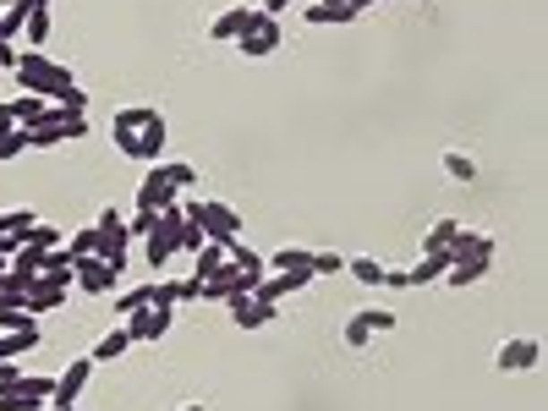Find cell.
<instances>
[{
    "label": "cell",
    "instance_id": "obj_1",
    "mask_svg": "<svg viewBox=\"0 0 548 411\" xmlns=\"http://www.w3.org/2000/svg\"><path fill=\"white\" fill-rule=\"evenodd\" d=\"M181 209H187V219L219 247L242 236V209H231V203H181Z\"/></svg>",
    "mask_w": 548,
    "mask_h": 411
},
{
    "label": "cell",
    "instance_id": "obj_2",
    "mask_svg": "<svg viewBox=\"0 0 548 411\" xmlns=\"http://www.w3.org/2000/svg\"><path fill=\"white\" fill-rule=\"evenodd\" d=\"M280 17H263V12H253V22H247V33L236 39V50L247 56V61H263V56H274L280 50Z\"/></svg>",
    "mask_w": 548,
    "mask_h": 411
},
{
    "label": "cell",
    "instance_id": "obj_3",
    "mask_svg": "<svg viewBox=\"0 0 548 411\" xmlns=\"http://www.w3.org/2000/svg\"><path fill=\"white\" fill-rule=\"evenodd\" d=\"M72 286H77L82 296H116L121 274H116L110 263H99V258H77V269H72Z\"/></svg>",
    "mask_w": 548,
    "mask_h": 411
},
{
    "label": "cell",
    "instance_id": "obj_4",
    "mask_svg": "<svg viewBox=\"0 0 548 411\" xmlns=\"http://www.w3.org/2000/svg\"><path fill=\"white\" fill-rule=\"evenodd\" d=\"M170 318H176V307H137V313L121 318V324L132 330V340H165L170 335Z\"/></svg>",
    "mask_w": 548,
    "mask_h": 411
},
{
    "label": "cell",
    "instance_id": "obj_5",
    "mask_svg": "<svg viewBox=\"0 0 548 411\" xmlns=\"http://www.w3.org/2000/svg\"><path fill=\"white\" fill-rule=\"evenodd\" d=\"M181 193L170 187V181H165V165H149V176H143V187H137V198H132V209H165V203H176Z\"/></svg>",
    "mask_w": 548,
    "mask_h": 411
},
{
    "label": "cell",
    "instance_id": "obj_6",
    "mask_svg": "<svg viewBox=\"0 0 548 411\" xmlns=\"http://www.w3.org/2000/svg\"><path fill=\"white\" fill-rule=\"evenodd\" d=\"M444 253H450V263H472V258H493V236L488 231H455L450 242H444Z\"/></svg>",
    "mask_w": 548,
    "mask_h": 411
},
{
    "label": "cell",
    "instance_id": "obj_7",
    "mask_svg": "<svg viewBox=\"0 0 548 411\" xmlns=\"http://www.w3.org/2000/svg\"><path fill=\"white\" fill-rule=\"evenodd\" d=\"M444 269H450L444 242H423V258L406 269V280H411V286H433V280H444Z\"/></svg>",
    "mask_w": 548,
    "mask_h": 411
},
{
    "label": "cell",
    "instance_id": "obj_8",
    "mask_svg": "<svg viewBox=\"0 0 548 411\" xmlns=\"http://www.w3.org/2000/svg\"><path fill=\"white\" fill-rule=\"evenodd\" d=\"M88 373H94V356H72V362H66V373L56 379V395H50V400H56V406H77Z\"/></svg>",
    "mask_w": 548,
    "mask_h": 411
},
{
    "label": "cell",
    "instance_id": "obj_9",
    "mask_svg": "<svg viewBox=\"0 0 548 411\" xmlns=\"http://www.w3.org/2000/svg\"><path fill=\"white\" fill-rule=\"evenodd\" d=\"M537 356H543L537 340H505L493 362H499V373H527V368H537Z\"/></svg>",
    "mask_w": 548,
    "mask_h": 411
},
{
    "label": "cell",
    "instance_id": "obj_10",
    "mask_svg": "<svg viewBox=\"0 0 548 411\" xmlns=\"http://www.w3.org/2000/svg\"><path fill=\"white\" fill-rule=\"evenodd\" d=\"M253 22V6H225L219 17H209V39H225V44H236Z\"/></svg>",
    "mask_w": 548,
    "mask_h": 411
},
{
    "label": "cell",
    "instance_id": "obj_11",
    "mask_svg": "<svg viewBox=\"0 0 548 411\" xmlns=\"http://www.w3.org/2000/svg\"><path fill=\"white\" fill-rule=\"evenodd\" d=\"M302 17H307L313 28H346V22H356L362 12H356V6H340V0H313Z\"/></svg>",
    "mask_w": 548,
    "mask_h": 411
},
{
    "label": "cell",
    "instance_id": "obj_12",
    "mask_svg": "<svg viewBox=\"0 0 548 411\" xmlns=\"http://www.w3.org/2000/svg\"><path fill=\"white\" fill-rule=\"evenodd\" d=\"M66 302V291L61 286H50V280H44V274H39V280H28V291H22V307L39 318V313H56Z\"/></svg>",
    "mask_w": 548,
    "mask_h": 411
},
{
    "label": "cell",
    "instance_id": "obj_13",
    "mask_svg": "<svg viewBox=\"0 0 548 411\" xmlns=\"http://www.w3.org/2000/svg\"><path fill=\"white\" fill-rule=\"evenodd\" d=\"M94 231H99V225H94ZM126 253H132V236H126V225H121V231H99V263H110L116 274L126 269Z\"/></svg>",
    "mask_w": 548,
    "mask_h": 411
},
{
    "label": "cell",
    "instance_id": "obj_14",
    "mask_svg": "<svg viewBox=\"0 0 548 411\" xmlns=\"http://www.w3.org/2000/svg\"><path fill=\"white\" fill-rule=\"evenodd\" d=\"M132 159H143V165H159L165 159V116H154L143 132H137V154Z\"/></svg>",
    "mask_w": 548,
    "mask_h": 411
},
{
    "label": "cell",
    "instance_id": "obj_15",
    "mask_svg": "<svg viewBox=\"0 0 548 411\" xmlns=\"http://www.w3.org/2000/svg\"><path fill=\"white\" fill-rule=\"evenodd\" d=\"M12 121H17V126H44V121H50V99L17 94V99H12Z\"/></svg>",
    "mask_w": 548,
    "mask_h": 411
},
{
    "label": "cell",
    "instance_id": "obj_16",
    "mask_svg": "<svg viewBox=\"0 0 548 411\" xmlns=\"http://www.w3.org/2000/svg\"><path fill=\"white\" fill-rule=\"evenodd\" d=\"M50 121H56V132H61V143H82V137H88V121H82V110L50 105Z\"/></svg>",
    "mask_w": 548,
    "mask_h": 411
},
{
    "label": "cell",
    "instance_id": "obj_17",
    "mask_svg": "<svg viewBox=\"0 0 548 411\" xmlns=\"http://www.w3.org/2000/svg\"><path fill=\"white\" fill-rule=\"evenodd\" d=\"M346 274H351L356 286H384V263L368 258V253H351V258H346Z\"/></svg>",
    "mask_w": 548,
    "mask_h": 411
},
{
    "label": "cell",
    "instance_id": "obj_18",
    "mask_svg": "<svg viewBox=\"0 0 548 411\" xmlns=\"http://www.w3.org/2000/svg\"><path fill=\"white\" fill-rule=\"evenodd\" d=\"M126 346H132V330H126V324H116L110 335H99V346L88 351V356H94V368H99V362H116V356H121Z\"/></svg>",
    "mask_w": 548,
    "mask_h": 411
},
{
    "label": "cell",
    "instance_id": "obj_19",
    "mask_svg": "<svg viewBox=\"0 0 548 411\" xmlns=\"http://www.w3.org/2000/svg\"><path fill=\"white\" fill-rule=\"evenodd\" d=\"M236 313V330H263V324H274V302H242V307H231Z\"/></svg>",
    "mask_w": 548,
    "mask_h": 411
},
{
    "label": "cell",
    "instance_id": "obj_20",
    "mask_svg": "<svg viewBox=\"0 0 548 411\" xmlns=\"http://www.w3.org/2000/svg\"><path fill=\"white\" fill-rule=\"evenodd\" d=\"M483 274H488V258H472V263H450V269H444V280H450L455 291H467V286L483 280Z\"/></svg>",
    "mask_w": 548,
    "mask_h": 411
},
{
    "label": "cell",
    "instance_id": "obj_21",
    "mask_svg": "<svg viewBox=\"0 0 548 411\" xmlns=\"http://www.w3.org/2000/svg\"><path fill=\"white\" fill-rule=\"evenodd\" d=\"M0 335H39V318L28 307H0Z\"/></svg>",
    "mask_w": 548,
    "mask_h": 411
},
{
    "label": "cell",
    "instance_id": "obj_22",
    "mask_svg": "<svg viewBox=\"0 0 548 411\" xmlns=\"http://www.w3.org/2000/svg\"><path fill=\"white\" fill-rule=\"evenodd\" d=\"M6 269L17 274V280H22V291H28V280H39V269H44V253H33V247H17Z\"/></svg>",
    "mask_w": 548,
    "mask_h": 411
},
{
    "label": "cell",
    "instance_id": "obj_23",
    "mask_svg": "<svg viewBox=\"0 0 548 411\" xmlns=\"http://www.w3.org/2000/svg\"><path fill=\"white\" fill-rule=\"evenodd\" d=\"M33 143H28V126H6L0 132V165H12V159H22Z\"/></svg>",
    "mask_w": 548,
    "mask_h": 411
},
{
    "label": "cell",
    "instance_id": "obj_24",
    "mask_svg": "<svg viewBox=\"0 0 548 411\" xmlns=\"http://www.w3.org/2000/svg\"><path fill=\"white\" fill-rule=\"evenodd\" d=\"M225 258H231L236 269H247V274H258V280L269 274V263H263V258H258L253 247H242V236H236V242H225Z\"/></svg>",
    "mask_w": 548,
    "mask_h": 411
},
{
    "label": "cell",
    "instance_id": "obj_25",
    "mask_svg": "<svg viewBox=\"0 0 548 411\" xmlns=\"http://www.w3.org/2000/svg\"><path fill=\"white\" fill-rule=\"evenodd\" d=\"M269 263H274V274H286V269H313V247H296V242H291V247L274 253Z\"/></svg>",
    "mask_w": 548,
    "mask_h": 411
},
{
    "label": "cell",
    "instance_id": "obj_26",
    "mask_svg": "<svg viewBox=\"0 0 548 411\" xmlns=\"http://www.w3.org/2000/svg\"><path fill=\"white\" fill-rule=\"evenodd\" d=\"M219 263H225V247H219V242H203V247H198V263H193V280H209Z\"/></svg>",
    "mask_w": 548,
    "mask_h": 411
},
{
    "label": "cell",
    "instance_id": "obj_27",
    "mask_svg": "<svg viewBox=\"0 0 548 411\" xmlns=\"http://www.w3.org/2000/svg\"><path fill=\"white\" fill-rule=\"evenodd\" d=\"M154 116H159L154 105H126V110H116V126H126V132H143Z\"/></svg>",
    "mask_w": 548,
    "mask_h": 411
},
{
    "label": "cell",
    "instance_id": "obj_28",
    "mask_svg": "<svg viewBox=\"0 0 548 411\" xmlns=\"http://www.w3.org/2000/svg\"><path fill=\"white\" fill-rule=\"evenodd\" d=\"M39 340H44V335H0V362H17V356H28Z\"/></svg>",
    "mask_w": 548,
    "mask_h": 411
},
{
    "label": "cell",
    "instance_id": "obj_29",
    "mask_svg": "<svg viewBox=\"0 0 548 411\" xmlns=\"http://www.w3.org/2000/svg\"><path fill=\"white\" fill-rule=\"evenodd\" d=\"M44 406H50V400L28 395V390H6V395H0V411H44Z\"/></svg>",
    "mask_w": 548,
    "mask_h": 411
},
{
    "label": "cell",
    "instance_id": "obj_30",
    "mask_svg": "<svg viewBox=\"0 0 548 411\" xmlns=\"http://www.w3.org/2000/svg\"><path fill=\"white\" fill-rule=\"evenodd\" d=\"M22 247H33V253H50V247H61V231H56V225H44V219H39L33 231L22 236Z\"/></svg>",
    "mask_w": 548,
    "mask_h": 411
},
{
    "label": "cell",
    "instance_id": "obj_31",
    "mask_svg": "<svg viewBox=\"0 0 548 411\" xmlns=\"http://www.w3.org/2000/svg\"><path fill=\"white\" fill-rule=\"evenodd\" d=\"M66 253H72V269H77V258H94V253H99V231H94V225L77 231V236L66 242Z\"/></svg>",
    "mask_w": 548,
    "mask_h": 411
},
{
    "label": "cell",
    "instance_id": "obj_32",
    "mask_svg": "<svg viewBox=\"0 0 548 411\" xmlns=\"http://www.w3.org/2000/svg\"><path fill=\"white\" fill-rule=\"evenodd\" d=\"M22 33L33 39V50H39V44L50 39V6H33V12H28V22H22Z\"/></svg>",
    "mask_w": 548,
    "mask_h": 411
},
{
    "label": "cell",
    "instance_id": "obj_33",
    "mask_svg": "<svg viewBox=\"0 0 548 411\" xmlns=\"http://www.w3.org/2000/svg\"><path fill=\"white\" fill-rule=\"evenodd\" d=\"M444 170H450V181H472V176H477V159L461 154V149H450V154H444Z\"/></svg>",
    "mask_w": 548,
    "mask_h": 411
},
{
    "label": "cell",
    "instance_id": "obj_34",
    "mask_svg": "<svg viewBox=\"0 0 548 411\" xmlns=\"http://www.w3.org/2000/svg\"><path fill=\"white\" fill-rule=\"evenodd\" d=\"M0 214H6V236H17V242L39 225V214H33V209H0Z\"/></svg>",
    "mask_w": 548,
    "mask_h": 411
},
{
    "label": "cell",
    "instance_id": "obj_35",
    "mask_svg": "<svg viewBox=\"0 0 548 411\" xmlns=\"http://www.w3.org/2000/svg\"><path fill=\"white\" fill-rule=\"evenodd\" d=\"M340 340H346L351 351H362V346H373V330L362 324V313H356V318H346V330H340Z\"/></svg>",
    "mask_w": 548,
    "mask_h": 411
},
{
    "label": "cell",
    "instance_id": "obj_36",
    "mask_svg": "<svg viewBox=\"0 0 548 411\" xmlns=\"http://www.w3.org/2000/svg\"><path fill=\"white\" fill-rule=\"evenodd\" d=\"M154 225H159V214H154V209H132V219H126V236H132V242H143V236L154 231Z\"/></svg>",
    "mask_w": 548,
    "mask_h": 411
},
{
    "label": "cell",
    "instance_id": "obj_37",
    "mask_svg": "<svg viewBox=\"0 0 548 411\" xmlns=\"http://www.w3.org/2000/svg\"><path fill=\"white\" fill-rule=\"evenodd\" d=\"M165 181H170V187H176V193H187V187H193V181H198V170H193L187 159H176V165H165Z\"/></svg>",
    "mask_w": 548,
    "mask_h": 411
},
{
    "label": "cell",
    "instance_id": "obj_38",
    "mask_svg": "<svg viewBox=\"0 0 548 411\" xmlns=\"http://www.w3.org/2000/svg\"><path fill=\"white\" fill-rule=\"evenodd\" d=\"M0 307H22V280L12 269H0Z\"/></svg>",
    "mask_w": 548,
    "mask_h": 411
},
{
    "label": "cell",
    "instance_id": "obj_39",
    "mask_svg": "<svg viewBox=\"0 0 548 411\" xmlns=\"http://www.w3.org/2000/svg\"><path fill=\"white\" fill-rule=\"evenodd\" d=\"M362 324H368V330H373V335H390V330H395V324H400V318H395V313H390V307H368V313H362Z\"/></svg>",
    "mask_w": 548,
    "mask_h": 411
},
{
    "label": "cell",
    "instance_id": "obj_40",
    "mask_svg": "<svg viewBox=\"0 0 548 411\" xmlns=\"http://www.w3.org/2000/svg\"><path fill=\"white\" fill-rule=\"evenodd\" d=\"M137 307H149V286H137V291H121V296H116V313H121V318L137 313Z\"/></svg>",
    "mask_w": 548,
    "mask_h": 411
},
{
    "label": "cell",
    "instance_id": "obj_41",
    "mask_svg": "<svg viewBox=\"0 0 548 411\" xmlns=\"http://www.w3.org/2000/svg\"><path fill=\"white\" fill-rule=\"evenodd\" d=\"M203 242H209V236L198 231V225H193V219H187V225H181V231H176V247H181V253H198Z\"/></svg>",
    "mask_w": 548,
    "mask_h": 411
},
{
    "label": "cell",
    "instance_id": "obj_42",
    "mask_svg": "<svg viewBox=\"0 0 548 411\" xmlns=\"http://www.w3.org/2000/svg\"><path fill=\"white\" fill-rule=\"evenodd\" d=\"M346 269V253H313V274H340Z\"/></svg>",
    "mask_w": 548,
    "mask_h": 411
},
{
    "label": "cell",
    "instance_id": "obj_43",
    "mask_svg": "<svg viewBox=\"0 0 548 411\" xmlns=\"http://www.w3.org/2000/svg\"><path fill=\"white\" fill-rule=\"evenodd\" d=\"M455 231H461V219H433L428 225V242H450Z\"/></svg>",
    "mask_w": 548,
    "mask_h": 411
},
{
    "label": "cell",
    "instance_id": "obj_44",
    "mask_svg": "<svg viewBox=\"0 0 548 411\" xmlns=\"http://www.w3.org/2000/svg\"><path fill=\"white\" fill-rule=\"evenodd\" d=\"M94 225H99V231H121V225H126V219H121V209H116V203H105Z\"/></svg>",
    "mask_w": 548,
    "mask_h": 411
},
{
    "label": "cell",
    "instance_id": "obj_45",
    "mask_svg": "<svg viewBox=\"0 0 548 411\" xmlns=\"http://www.w3.org/2000/svg\"><path fill=\"white\" fill-rule=\"evenodd\" d=\"M17 56L22 50H12V39H0V72H17Z\"/></svg>",
    "mask_w": 548,
    "mask_h": 411
},
{
    "label": "cell",
    "instance_id": "obj_46",
    "mask_svg": "<svg viewBox=\"0 0 548 411\" xmlns=\"http://www.w3.org/2000/svg\"><path fill=\"white\" fill-rule=\"evenodd\" d=\"M181 302H203V280H193V274H187V280H181Z\"/></svg>",
    "mask_w": 548,
    "mask_h": 411
},
{
    "label": "cell",
    "instance_id": "obj_47",
    "mask_svg": "<svg viewBox=\"0 0 548 411\" xmlns=\"http://www.w3.org/2000/svg\"><path fill=\"white\" fill-rule=\"evenodd\" d=\"M384 286H390V291H411V280H406V269H384Z\"/></svg>",
    "mask_w": 548,
    "mask_h": 411
},
{
    "label": "cell",
    "instance_id": "obj_48",
    "mask_svg": "<svg viewBox=\"0 0 548 411\" xmlns=\"http://www.w3.org/2000/svg\"><path fill=\"white\" fill-rule=\"evenodd\" d=\"M22 379V368H17V362H0V390H12Z\"/></svg>",
    "mask_w": 548,
    "mask_h": 411
},
{
    "label": "cell",
    "instance_id": "obj_49",
    "mask_svg": "<svg viewBox=\"0 0 548 411\" xmlns=\"http://www.w3.org/2000/svg\"><path fill=\"white\" fill-rule=\"evenodd\" d=\"M44 280L61 286V291H72V269H44Z\"/></svg>",
    "mask_w": 548,
    "mask_h": 411
},
{
    "label": "cell",
    "instance_id": "obj_50",
    "mask_svg": "<svg viewBox=\"0 0 548 411\" xmlns=\"http://www.w3.org/2000/svg\"><path fill=\"white\" fill-rule=\"evenodd\" d=\"M17 6H33V0H0V12H17Z\"/></svg>",
    "mask_w": 548,
    "mask_h": 411
},
{
    "label": "cell",
    "instance_id": "obj_51",
    "mask_svg": "<svg viewBox=\"0 0 548 411\" xmlns=\"http://www.w3.org/2000/svg\"><path fill=\"white\" fill-rule=\"evenodd\" d=\"M340 6H356V12H368V6H373V0H340Z\"/></svg>",
    "mask_w": 548,
    "mask_h": 411
},
{
    "label": "cell",
    "instance_id": "obj_52",
    "mask_svg": "<svg viewBox=\"0 0 548 411\" xmlns=\"http://www.w3.org/2000/svg\"><path fill=\"white\" fill-rule=\"evenodd\" d=\"M44 411H77V406H56V400H50V406H44Z\"/></svg>",
    "mask_w": 548,
    "mask_h": 411
},
{
    "label": "cell",
    "instance_id": "obj_53",
    "mask_svg": "<svg viewBox=\"0 0 548 411\" xmlns=\"http://www.w3.org/2000/svg\"><path fill=\"white\" fill-rule=\"evenodd\" d=\"M187 411H209V406H187Z\"/></svg>",
    "mask_w": 548,
    "mask_h": 411
},
{
    "label": "cell",
    "instance_id": "obj_54",
    "mask_svg": "<svg viewBox=\"0 0 548 411\" xmlns=\"http://www.w3.org/2000/svg\"><path fill=\"white\" fill-rule=\"evenodd\" d=\"M33 6H50V0H33Z\"/></svg>",
    "mask_w": 548,
    "mask_h": 411
}]
</instances>
